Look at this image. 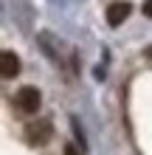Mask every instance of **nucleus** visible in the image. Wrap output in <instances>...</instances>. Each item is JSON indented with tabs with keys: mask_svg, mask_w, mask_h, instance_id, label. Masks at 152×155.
Segmentation results:
<instances>
[{
	"mask_svg": "<svg viewBox=\"0 0 152 155\" xmlns=\"http://www.w3.org/2000/svg\"><path fill=\"white\" fill-rule=\"evenodd\" d=\"M144 14L152 17V0H147V3H144Z\"/></svg>",
	"mask_w": 152,
	"mask_h": 155,
	"instance_id": "423d86ee",
	"label": "nucleus"
},
{
	"mask_svg": "<svg viewBox=\"0 0 152 155\" xmlns=\"http://www.w3.org/2000/svg\"><path fill=\"white\" fill-rule=\"evenodd\" d=\"M0 74H3V79H14L17 74H20V59H17L14 51H3L0 54Z\"/></svg>",
	"mask_w": 152,
	"mask_h": 155,
	"instance_id": "20e7f679",
	"label": "nucleus"
},
{
	"mask_svg": "<svg viewBox=\"0 0 152 155\" xmlns=\"http://www.w3.org/2000/svg\"><path fill=\"white\" fill-rule=\"evenodd\" d=\"M130 12H132V6L127 3V0H115V3L107 6V23H110L113 28H118V25L130 17Z\"/></svg>",
	"mask_w": 152,
	"mask_h": 155,
	"instance_id": "7ed1b4c3",
	"label": "nucleus"
},
{
	"mask_svg": "<svg viewBox=\"0 0 152 155\" xmlns=\"http://www.w3.org/2000/svg\"><path fill=\"white\" fill-rule=\"evenodd\" d=\"M25 141L31 144V147H42V144H48L53 138V124L45 121V118H37V121L25 124Z\"/></svg>",
	"mask_w": 152,
	"mask_h": 155,
	"instance_id": "f03ea898",
	"label": "nucleus"
},
{
	"mask_svg": "<svg viewBox=\"0 0 152 155\" xmlns=\"http://www.w3.org/2000/svg\"><path fill=\"white\" fill-rule=\"evenodd\" d=\"M40 104H42V96H40V90L31 87V85H25V87H20L14 93V107L20 113H25V116H34L40 110Z\"/></svg>",
	"mask_w": 152,
	"mask_h": 155,
	"instance_id": "f257e3e1",
	"label": "nucleus"
},
{
	"mask_svg": "<svg viewBox=\"0 0 152 155\" xmlns=\"http://www.w3.org/2000/svg\"><path fill=\"white\" fill-rule=\"evenodd\" d=\"M147 57H152V48H147Z\"/></svg>",
	"mask_w": 152,
	"mask_h": 155,
	"instance_id": "0eeeda50",
	"label": "nucleus"
},
{
	"mask_svg": "<svg viewBox=\"0 0 152 155\" xmlns=\"http://www.w3.org/2000/svg\"><path fill=\"white\" fill-rule=\"evenodd\" d=\"M62 155H82V152H79V150L73 147V144H65V150H62Z\"/></svg>",
	"mask_w": 152,
	"mask_h": 155,
	"instance_id": "39448f33",
	"label": "nucleus"
}]
</instances>
